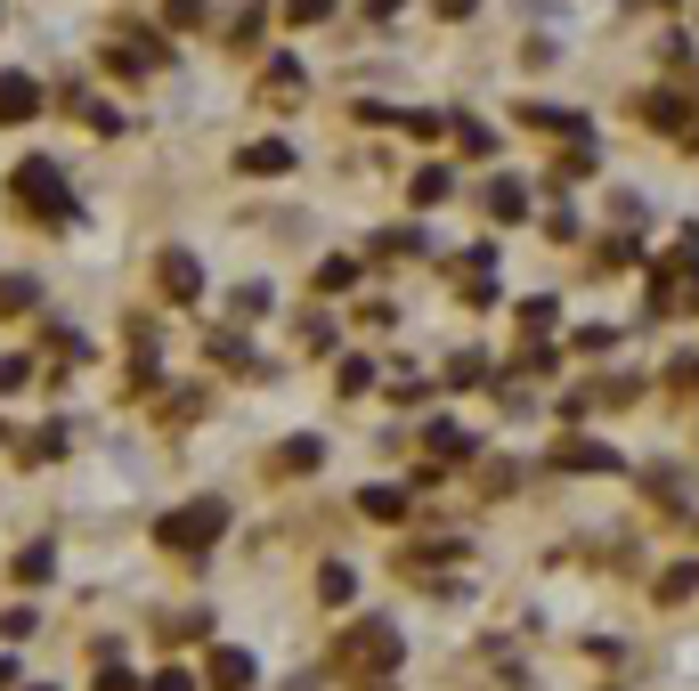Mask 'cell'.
<instances>
[{"instance_id": "1", "label": "cell", "mask_w": 699, "mask_h": 691, "mask_svg": "<svg viewBox=\"0 0 699 691\" xmlns=\"http://www.w3.org/2000/svg\"><path fill=\"white\" fill-rule=\"evenodd\" d=\"M17 196H25V204H41V212L66 204V196H57V179H49V163H25V171H17Z\"/></svg>"}, {"instance_id": "2", "label": "cell", "mask_w": 699, "mask_h": 691, "mask_svg": "<svg viewBox=\"0 0 699 691\" xmlns=\"http://www.w3.org/2000/svg\"><path fill=\"white\" fill-rule=\"evenodd\" d=\"M33 114V82L25 74H0V122H25Z\"/></svg>"}]
</instances>
